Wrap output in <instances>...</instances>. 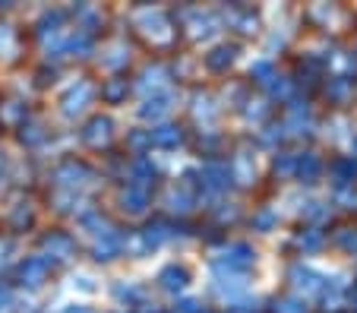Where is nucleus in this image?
<instances>
[{
    "mask_svg": "<svg viewBox=\"0 0 357 313\" xmlns=\"http://www.w3.org/2000/svg\"><path fill=\"white\" fill-rule=\"evenodd\" d=\"M45 275H47V259H41V257H32L20 266V279L29 288H38L45 282Z\"/></svg>",
    "mask_w": 357,
    "mask_h": 313,
    "instance_id": "1",
    "label": "nucleus"
},
{
    "mask_svg": "<svg viewBox=\"0 0 357 313\" xmlns=\"http://www.w3.org/2000/svg\"><path fill=\"white\" fill-rule=\"evenodd\" d=\"M89 98H92V86H89V82H79V89H73V92L63 98V111H67V114H79V111L86 108Z\"/></svg>",
    "mask_w": 357,
    "mask_h": 313,
    "instance_id": "2",
    "label": "nucleus"
},
{
    "mask_svg": "<svg viewBox=\"0 0 357 313\" xmlns=\"http://www.w3.org/2000/svg\"><path fill=\"white\" fill-rule=\"evenodd\" d=\"M121 203H123V209L127 212H142L146 209V203H149V193H146V187H127V190H123V197H121Z\"/></svg>",
    "mask_w": 357,
    "mask_h": 313,
    "instance_id": "3",
    "label": "nucleus"
},
{
    "mask_svg": "<svg viewBox=\"0 0 357 313\" xmlns=\"http://www.w3.org/2000/svg\"><path fill=\"white\" fill-rule=\"evenodd\" d=\"M250 263H253V250L243 247V244L231 247V250L225 253V259H222V266H228V269H247Z\"/></svg>",
    "mask_w": 357,
    "mask_h": 313,
    "instance_id": "4",
    "label": "nucleus"
},
{
    "mask_svg": "<svg viewBox=\"0 0 357 313\" xmlns=\"http://www.w3.org/2000/svg\"><path fill=\"white\" fill-rule=\"evenodd\" d=\"M108 137H111V121L108 117H95V121L89 123V130H86V139L98 146V143H105Z\"/></svg>",
    "mask_w": 357,
    "mask_h": 313,
    "instance_id": "5",
    "label": "nucleus"
},
{
    "mask_svg": "<svg viewBox=\"0 0 357 313\" xmlns=\"http://www.w3.org/2000/svg\"><path fill=\"white\" fill-rule=\"evenodd\" d=\"M149 139H152L155 146H165V149H168V146L181 143V130H177V127H158V130H152V133H149Z\"/></svg>",
    "mask_w": 357,
    "mask_h": 313,
    "instance_id": "6",
    "label": "nucleus"
},
{
    "mask_svg": "<svg viewBox=\"0 0 357 313\" xmlns=\"http://www.w3.org/2000/svg\"><path fill=\"white\" fill-rule=\"evenodd\" d=\"M168 102H171V96H155V98H149V102L139 108V114H142V117H162L165 111L171 108Z\"/></svg>",
    "mask_w": 357,
    "mask_h": 313,
    "instance_id": "7",
    "label": "nucleus"
},
{
    "mask_svg": "<svg viewBox=\"0 0 357 313\" xmlns=\"http://www.w3.org/2000/svg\"><path fill=\"white\" fill-rule=\"evenodd\" d=\"M202 177H209V187H212V190H222V187H228V168H222V165H206Z\"/></svg>",
    "mask_w": 357,
    "mask_h": 313,
    "instance_id": "8",
    "label": "nucleus"
},
{
    "mask_svg": "<svg viewBox=\"0 0 357 313\" xmlns=\"http://www.w3.org/2000/svg\"><path fill=\"white\" fill-rule=\"evenodd\" d=\"M162 285L168 288V291H177V288L187 285V273H183V269H177V266H168V269L162 273Z\"/></svg>",
    "mask_w": 357,
    "mask_h": 313,
    "instance_id": "9",
    "label": "nucleus"
},
{
    "mask_svg": "<svg viewBox=\"0 0 357 313\" xmlns=\"http://www.w3.org/2000/svg\"><path fill=\"white\" fill-rule=\"evenodd\" d=\"M95 253H98V259H111V257H117V253H121V238H117V234H105Z\"/></svg>",
    "mask_w": 357,
    "mask_h": 313,
    "instance_id": "10",
    "label": "nucleus"
},
{
    "mask_svg": "<svg viewBox=\"0 0 357 313\" xmlns=\"http://www.w3.org/2000/svg\"><path fill=\"white\" fill-rule=\"evenodd\" d=\"M79 177H86V168H79V165H63V168L57 171V181H61V184H70V187L82 184Z\"/></svg>",
    "mask_w": 357,
    "mask_h": 313,
    "instance_id": "11",
    "label": "nucleus"
},
{
    "mask_svg": "<svg viewBox=\"0 0 357 313\" xmlns=\"http://www.w3.org/2000/svg\"><path fill=\"white\" fill-rule=\"evenodd\" d=\"M231 61H234V48H215L209 54V67L212 70H222L225 63H231Z\"/></svg>",
    "mask_w": 357,
    "mask_h": 313,
    "instance_id": "12",
    "label": "nucleus"
},
{
    "mask_svg": "<svg viewBox=\"0 0 357 313\" xmlns=\"http://www.w3.org/2000/svg\"><path fill=\"white\" fill-rule=\"evenodd\" d=\"M45 247H47L51 253H57V259H63V257L70 253V241H67V238H47Z\"/></svg>",
    "mask_w": 357,
    "mask_h": 313,
    "instance_id": "13",
    "label": "nucleus"
},
{
    "mask_svg": "<svg viewBox=\"0 0 357 313\" xmlns=\"http://www.w3.org/2000/svg\"><path fill=\"white\" fill-rule=\"evenodd\" d=\"M275 313H307L303 310V300H294V298H284L275 304Z\"/></svg>",
    "mask_w": 357,
    "mask_h": 313,
    "instance_id": "14",
    "label": "nucleus"
},
{
    "mask_svg": "<svg viewBox=\"0 0 357 313\" xmlns=\"http://www.w3.org/2000/svg\"><path fill=\"white\" fill-rule=\"evenodd\" d=\"M162 241H165V228H162V225L146 228V244H149V247H158Z\"/></svg>",
    "mask_w": 357,
    "mask_h": 313,
    "instance_id": "15",
    "label": "nucleus"
},
{
    "mask_svg": "<svg viewBox=\"0 0 357 313\" xmlns=\"http://www.w3.org/2000/svg\"><path fill=\"white\" fill-rule=\"evenodd\" d=\"M297 168H301V174H307V177H313V171H317V158H307V162H297Z\"/></svg>",
    "mask_w": 357,
    "mask_h": 313,
    "instance_id": "16",
    "label": "nucleus"
},
{
    "mask_svg": "<svg viewBox=\"0 0 357 313\" xmlns=\"http://www.w3.org/2000/svg\"><path fill=\"white\" fill-rule=\"evenodd\" d=\"M105 96H108V98H121L123 96V82H111V86L105 89Z\"/></svg>",
    "mask_w": 357,
    "mask_h": 313,
    "instance_id": "17",
    "label": "nucleus"
},
{
    "mask_svg": "<svg viewBox=\"0 0 357 313\" xmlns=\"http://www.w3.org/2000/svg\"><path fill=\"white\" fill-rule=\"evenodd\" d=\"M10 300H13V294H10V288H7V285H0V310H7V307H10Z\"/></svg>",
    "mask_w": 357,
    "mask_h": 313,
    "instance_id": "18",
    "label": "nucleus"
},
{
    "mask_svg": "<svg viewBox=\"0 0 357 313\" xmlns=\"http://www.w3.org/2000/svg\"><path fill=\"white\" fill-rule=\"evenodd\" d=\"M10 45H13V35L7 26H0V48H10Z\"/></svg>",
    "mask_w": 357,
    "mask_h": 313,
    "instance_id": "19",
    "label": "nucleus"
},
{
    "mask_svg": "<svg viewBox=\"0 0 357 313\" xmlns=\"http://www.w3.org/2000/svg\"><path fill=\"white\" fill-rule=\"evenodd\" d=\"M291 168H294V162H291V158H288V155H284V158H282V162H275V171H282V174H288V171H291Z\"/></svg>",
    "mask_w": 357,
    "mask_h": 313,
    "instance_id": "20",
    "label": "nucleus"
},
{
    "mask_svg": "<svg viewBox=\"0 0 357 313\" xmlns=\"http://www.w3.org/2000/svg\"><path fill=\"white\" fill-rule=\"evenodd\" d=\"M253 73H257V76H269V63H257V67H253Z\"/></svg>",
    "mask_w": 357,
    "mask_h": 313,
    "instance_id": "21",
    "label": "nucleus"
},
{
    "mask_svg": "<svg viewBox=\"0 0 357 313\" xmlns=\"http://www.w3.org/2000/svg\"><path fill=\"white\" fill-rule=\"evenodd\" d=\"M67 313H92V310H86V307H70Z\"/></svg>",
    "mask_w": 357,
    "mask_h": 313,
    "instance_id": "22",
    "label": "nucleus"
}]
</instances>
